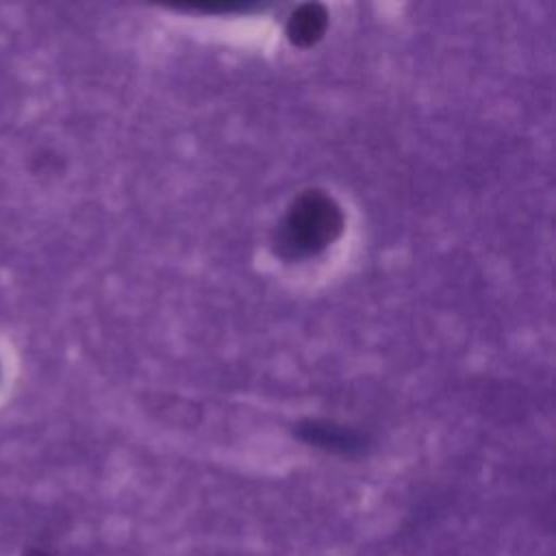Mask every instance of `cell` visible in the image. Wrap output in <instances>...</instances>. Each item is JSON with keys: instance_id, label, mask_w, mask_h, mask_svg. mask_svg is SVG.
<instances>
[{"instance_id": "cell-1", "label": "cell", "mask_w": 556, "mask_h": 556, "mask_svg": "<svg viewBox=\"0 0 556 556\" xmlns=\"http://www.w3.org/2000/svg\"><path fill=\"white\" fill-rule=\"evenodd\" d=\"M337 226L339 219L330 202L308 195L298 204V208H293L289 217V243L311 250L317 243L321 245L330 237V230Z\"/></svg>"}, {"instance_id": "cell-2", "label": "cell", "mask_w": 556, "mask_h": 556, "mask_svg": "<svg viewBox=\"0 0 556 556\" xmlns=\"http://www.w3.org/2000/svg\"><path fill=\"white\" fill-rule=\"evenodd\" d=\"M24 556H50V554H48V552H43V549H37V547H33V549L24 552Z\"/></svg>"}]
</instances>
